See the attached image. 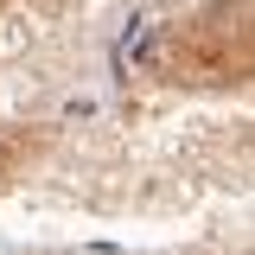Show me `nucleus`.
<instances>
[{"mask_svg": "<svg viewBox=\"0 0 255 255\" xmlns=\"http://www.w3.org/2000/svg\"><path fill=\"white\" fill-rule=\"evenodd\" d=\"M153 77L179 90H243L255 83V0H211L159 32Z\"/></svg>", "mask_w": 255, "mask_h": 255, "instance_id": "nucleus-1", "label": "nucleus"}, {"mask_svg": "<svg viewBox=\"0 0 255 255\" xmlns=\"http://www.w3.org/2000/svg\"><path fill=\"white\" fill-rule=\"evenodd\" d=\"M38 147H45V134H32L19 122H0V191H13L26 179V166L38 159Z\"/></svg>", "mask_w": 255, "mask_h": 255, "instance_id": "nucleus-2", "label": "nucleus"}, {"mask_svg": "<svg viewBox=\"0 0 255 255\" xmlns=\"http://www.w3.org/2000/svg\"><path fill=\"white\" fill-rule=\"evenodd\" d=\"M0 6H13V0H0Z\"/></svg>", "mask_w": 255, "mask_h": 255, "instance_id": "nucleus-4", "label": "nucleus"}, {"mask_svg": "<svg viewBox=\"0 0 255 255\" xmlns=\"http://www.w3.org/2000/svg\"><path fill=\"white\" fill-rule=\"evenodd\" d=\"M38 6H58V0H38Z\"/></svg>", "mask_w": 255, "mask_h": 255, "instance_id": "nucleus-3", "label": "nucleus"}]
</instances>
